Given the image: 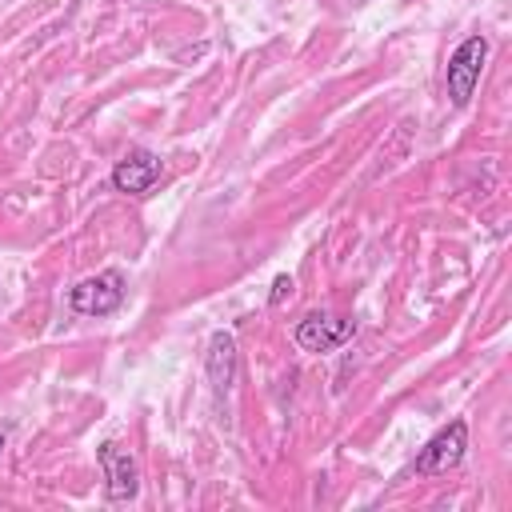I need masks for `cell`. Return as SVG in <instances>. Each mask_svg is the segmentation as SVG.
I'll use <instances>...</instances> for the list:
<instances>
[{
	"instance_id": "obj_1",
	"label": "cell",
	"mask_w": 512,
	"mask_h": 512,
	"mask_svg": "<svg viewBox=\"0 0 512 512\" xmlns=\"http://www.w3.org/2000/svg\"><path fill=\"white\" fill-rule=\"evenodd\" d=\"M484 60H488V40L484 36H468L452 60H448V72H444V84H448V96L452 104H468L476 84H480V72H484Z\"/></svg>"
},
{
	"instance_id": "obj_2",
	"label": "cell",
	"mask_w": 512,
	"mask_h": 512,
	"mask_svg": "<svg viewBox=\"0 0 512 512\" xmlns=\"http://www.w3.org/2000/svg\"><path fill=\"white\" fill-rule=\"evenodd\" d=\"M464 448H468V424H464V420H452V424H444V428L420 448L416 472H420V476H444V472H452V468L464 460Z\"/></svg>"
},
{
	"instance_id": "obj_3",
	"label": "cell",
	"mask_w": 512,
	"mask_h": 512,
	"mask_svg": "<svg viewBox=\"0 0 512 512\" xmlns=\"http://www.w3.org/2000/svg\"><path fill=\"white\" fill-rule=\"evenodd\" d=\"M68 300H72V308L84 312V316H108V312H116L120 300H124V280H120V272H96V276L80 280Z\"/></svg>"
},
{
	"instance_id": "obj_4",
	"label": "cell",
	"mask_w": 512,
	"mask_h": 512,
	"mask_svg": "<svg viewBox=\"0 0 512 512\" xmlns=\"http://www.w3.org/2000/svg\"><path fill=\"white\" fill-rule=\"evenodd\" d=\"M356 324L344 320V316H332V312H308L300 324H296V344L304 352H332L340 348L344 340H352Z\"/></svg>"
},
{
	"instance_id": "obj_5",
	"label": "cell",
	"mask_w": 512,
	"mask_h": 512,
	"mask_svg": "<svg viewBox=\"0 0 512 512\" xmlns=\"http://www.w3.org/2000/svg\"><path fill=\"white\" fill-rule=\"evenodd\" d=\"M96 456H100V468L108 480V500H132L140 488V472H136V460L128 456V448H120L116 440H104L96 448Z\"/></svg>"
},
{
	"instance_id": "obj_6",
	"label": "cell",
	"mask_w": 512,
	"mask_h": 512,
	"mask_svg": "<svg viewBox=\"0 0 512 512\" xmlns=\"http://www.w3.org/2000/svg\"><path fill=\"white\" fill-rule=\"evenodd\" d=\"M156 180H160V156H152V152H144V148L128 152V156L116 160V168H112V188H116V192H128V196H144Z\"/></svg>"
},
{
	"instance_id": "obj_7",
	"label": "cell",
	"mask_w": 512,
	"mask_h": 512,
	"mask_svg": "<svg viewBox=\"0 0 512 512\" xmlns=\"http://www.w3.org/2000/svg\"><path fill=\"white\" fill-rule=\"evenodd\" d=\"M204 364H208V380H212V388L224 392V388L232 384V376H236V340H232L228 332H216V336L208 340V356H204Z\"/></svg>"
},
{
	"instance_id": "obj_8",
	"label": "cell",
	"mask_w": 512,
	"mask_h": 512,
	"mask_svg": "<svg viewBox=\"0 0 512 512\" xmlns=\"http://www.w3.org/2000/svg\"><path fill=\"white\" fill-rule=\"evenodd\" d=\"M284 296H292V280H288V276H276V284H272V304H284Z\"/></svg>"
},
{
	"instance_id": "obj_9",
	"label": "cell",
	"mask_w": 512,
	"mask_h": 512,
	"mask_svg": "<svg viewBox=\"0 0 512 512\" xmlns=\"http://www.w3.org/2000/svg\"><path fill=\"white\" fill-rule=\"evenodd\" d=\"M0 448H4V432H0Z\"/></svg>"
}]
</instances>
